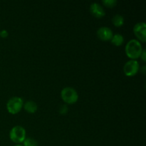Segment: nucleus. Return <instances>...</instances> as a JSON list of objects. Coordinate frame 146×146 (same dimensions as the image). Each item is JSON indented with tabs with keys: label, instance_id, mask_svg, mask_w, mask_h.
<instances>
[{
	"label": "nucleus",
	"instance_id": "1",
	"mask_svg": "<svg viewBox=\"0 0 146 146\" xmlns=\"http://www.w3.org/2000/svg\"><path fill=\"white\" fill-rule=\"evenodd\" d=\"M142 45L138 40L131 39L125 46V53L131 60H135L141 56L143 51Z\"/></svg>",
	"mask_w": 146,
	"mask_h": 146
},
{
	"label": "nucleus",
	"instance_id": "2",
	"mask_svg": "<svg viewBox=\"0 0 146 146\" xmlns=\"http://www.w3.org/2000/svg\"><path fill=\"white\" fill-rule=\"evenodd\" d=\"M61 96L63 101L68 104H74L78 99L77 91L71 87H66L61 92Z\"/></svg>",
	"mask_w": 146,
	"mask_h": 146
},
{
	"label": "nucleus",
	"instance_id": "3",
	"mask_svg": "<svg viewBox=\"0 0 146 146\" xmlns=\"http://www.w3.org/2000/svg\"><path fill=\"white\" fill-rule=\"evenodd\" d=\"M23 106H24V101L22 98L15 96L9 98V100L7 101V108L9 113L14 115L21 111Z\"/></svg>",
	"mask_w": 146,
	"mask_h": 146
},
{
	"label": "nucleus",
	"instance_id": "4",
	"mask_svg": "<svg viewBox=\"0 0 146 146\" xmlns=\"http://www.w3.org/2000/svg\"><path fill=\"white\" fill-rule=\"evenodd\" d=\"M9 138L15 143H21L26 139V131L22 126L17 125L11 128L9 133Z\"/></svg>",
	"mask_w": 146,
	"mask_h": 146
},
{
	"label": "nucleus",
	"instance_id": "5",
	"mask_svg": "<svg viewBox=\"0 0 146 146\" xmlns=\"http://www.w3.org/2000/svg\"><path fill=\"white\" fill-rule=\"evenodd\" d=\"M139 71V64L136 60L127 61L123 66V72L127 76H133Z\"/></svg>",
	"mask_w": 146,
	"mask_h": 146
},
{
	"label": "nucleus",
	"instance_id": "6",
	"mask_svg": "<svg viewBox=\"0 0 146 146\" xmlns=\"http://www.w3.org/2000/svg\"><path fill=\"white\" fill-rule=\"evenodd\" d=\"M133 32L137 38L142 42H145L146 41V25L145 23L139 22L137 23L133 27Z\"/></svg>",
	"mask_w": 146,
	"mask_h": 146
},
{
	"label": "nucleus",
	"instance_id": "7",
	"mask_svg": "<svg viewBox=\"0 0 146 146\" xmlns=\"http://www.w3.org/2000/svg\"><path fill=\"white\" fill-rule=\"evenodd\" d=\"M97 36L102 41H107L111 40L113 34V31L109 27H102L98 29L97 31Z\"/></svg>",
	"mask_w": 146,
	"mask_h": 146
},
{
	"label": "nucleus",
	"instance_id": "8",
	"mask_svg": "<svg viewBox=\"0 0 146 146\" xmlns=\"http://www.w3.org/2000/svg\"><path fill=\"white\" fill-rule=\"evenodd\" d=\"M90 11H91V14L97 18H101V17H104L106 14L104 8L98 3L94 2L91 4L90 6Z\"/></svg>",
	"mask_w": 146,
	"mask_h": 146
},
{
	"label": "nucleus",
	"instance_id": "9",
	"mask_svg": "<svg viewBox=\"0 0 146 146\" xmlns=\"http://www.w3.org/2000/svg\"><path fill=\"white\" fill-rule=\"evenodd\" d=\"M23 106H24V110L29 113H34L36 112L37 109H38L37 104L32 101H29L26 102Z\"/></svg>",
	"mask_w": 146,
	"mask_h": 146
},
{
	"label": "nucleus",
	"instance_id": "10",
	"mask_svg": "<svg viewBox=\"0 0 146 146\" xmlns=\"http://www.w3.org/2000/svg\"><path fill=\"white\" fill-rule=\"evenodd\" d=\"M111 43L116 46H120L123 44L124 41V37L120 34H114L111 38Z\"/></svg>",
	"mask_w": 146,
	"mask_h": 146
},
{
	"label": "nucleus",
	"instance_id": "11",
	"mask_svg": "<svg viewBox=\"0 0 146 146\" xmlns=\"http://www.w3.org/2000/svg\"><path fill=\"white\" fill-rule=\"evenodd\" d=\"M112 22L114 26L120 27L124 24V18L121 14H115L112 18Z\"/></svg>",
	"mask_w": 146,
	"mask_h": 146
},
{
	"label": "nucleus",
	"instance_id": "12",
	"mask_svg": "<svg viewBox=\"0 0 146 146\" xmlns=\"http://www.w3.org/2000/svg\"><path fill=\"white\" fill-rule=\"evenodd\" d=\"M23 143H24L23 146H38V142L31 138H26Z\"/></svg>",
	"mask_w": 146,
	"mask_h": 146
},
{
	"label": "nucleus",
	"instance_id": "13",
	"mask_svg": "<svg viewBox=\"0 0 146 146\" xmlns=\"http://www.w3.org/2000/svg\"><path fill=\"white\" fill-rule=\"evenodd\" d=\"M103 4L107 7H114L117 4V1L116 0H104L102 1Z\"/></svg>",
	"mask_w": 146,
	"mask_h": 146
},
{
	"label": "nucleus",
	"instance_id": "14",
	"mask_svg": "<svg viewBox=\"0 0 146 146\" xmlns=\"http://www.w3.org/2000/svg\"><path fill=\"white\" fill-rule=\"evenodd\" d=\"M67 111H68V107L66 105H63L60 108L59 112L61 114H66L67 113Z\"/></svg>",
	"mask_w": 146,
	"mask_h": 146
},
{
	"label": "nucleus",
	"instance_id": "15",
	"mask_svg": "<svg viewBox=\"0 0 146 146\" xmlns=\"http://www.w3.org/2000/svg\"><path fill=\"white\" fill-rule=\"evenodd\" d=\"M9 36V33L7 30H2V31H0V36H1L2 38H6Z\"/></svg>",
	"mask_w": 146,
	"mask_h": 146
},
{
	"label": "nucleus",
	"instance_id": "16",
	"mask_svg": "<svg viewBox=\"0 0 146 146\" xmlns=\"http://www.w3.org/2000/svg\"><path fill=\"white\" fill-rule=\"evenodd\" d=\"M145 51H146L145 49L143 50L142 53H141V56H140L141 58V59H142L143 61H146V52Z\"/></svg>",
	"mask_w": 146,
	"mask_h": 146
},
{
	"label": "nucleus",
	"instance_id": "17",
	"mask_svg": "<svg viewBox=\"0 0 146 146\" xmlns=\"http://www.w3.org/2000/svg\"><path fill=\"white\" fill-rule=\"evenodd\" d=\"M143 74H145V66H143Z\"/></svg>",
	"mask_w": 146,
	"mask_h": 146
},
{
	"label": "nucleus",
	"instance_id": "18",
	"mask_svg": "<svg viewBox=\"0 0 146 146\" xmlns=\"http://www.w3.org/2000/svg\"><path fill=\"white\" fill-rule=\"evenodd\" d=\"M14 146H23V145H19V144H18V145H14Z\"/></svg>",
	"mask_w": 146,
	"mask_h": 146
}]
</instances>
